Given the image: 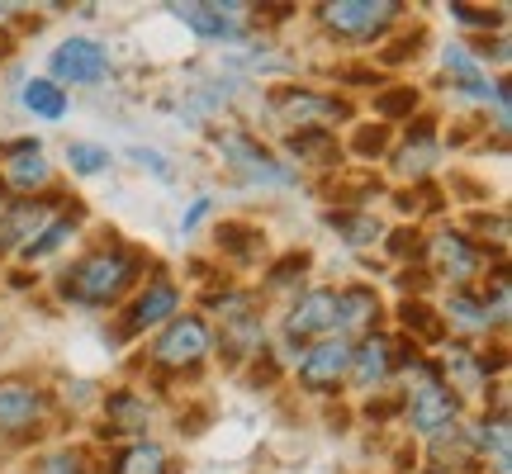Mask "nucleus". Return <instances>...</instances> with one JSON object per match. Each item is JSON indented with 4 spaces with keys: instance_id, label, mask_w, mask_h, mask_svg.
I'll list each match as a JSON object with an SVG mask.
<instances>
[{
    "instance_id": "5701e85b",
    "label": "nucleus",
    "mask_w": 512,
    "mask_h": 474,
    "mask_svg": "<svg viewBox=\"0 0 512 474\" xmlns=\"http://www.w3.org/2000/svg\"><path fill=\"white\" fill-rule=\"evenodd\" d=\"M67 237H72V223H67V219H62V223H48V228L38 233V242H24V247H19V256H24V261H38V256L57 252Z\"/></svg>"
},
{
    "instance_id": "72a5a7b5",
    "label": "nucleus",
    "mask_w": 512,
    "mask_h": 474,
    "mask_svg": "<svg viewBox=\"0 0 512 474\" xmlns=\"http://www.w3.org/2000/svg\"><path fill=\"white\" fill-rule=\"evenodd\" d=\"M10 15H15V5H0V24H5Z\"/></svg>"
},
{
    "instance_id": "cd10ccee",
    "label": "nucleus",
    "mask_w": 512,
    "mask_h": 474,
    "mask_svg": "<svg viewBox=\"0 0 512 474\" xmlns=\"http://www.w3.org/2000/svg\"><path fill=\"white\" fill-rule=\"evenodd\" d=\"M110 413H114V418H124V427H119V432H128V427H143V418H147V408L133 399V394H114Z\"/></svg>"
},
{
    "instance_id": "f03ea898",
    "label": "nucleus",
    "mask_w": 512,
    "mask_h": 474,
    "mask_svg": "<svg viewBox=\"0 0 512 474\" xmlns=\"http://www.w3.org/2000/svg\"><path fill=\"white\" fill-rule=\"evenodd\" d=\"M318 19L328 24L332 34L375 38L399 19V5L394 0H332V5H318Z\"/></svg>"
},
{
    "instance_id": "393cba45",
    "label": "nucleus",
    "mask_w": 512,
    "mask_h": 474,
    "mask_svg": "<svg viewBox=\"0 0 512 474\" xmlns=\"http://www.w3.org/2000/svg\"><path fill=\"white\" fill-rule=\"evenodd\" d=\"M432 157H437V152H432V138H427V128H422V133H418V147H413V143L403 147L399 171H403V176H422V171L432 166Z\"/></svg>"
},
{
    "instance_id": "c756f323",
    "label": "nucleus",
    "mask_w": 512,
    "mask_h": 474,
    "mask_svg": "<svg viewBox=\"0 0 512 474\" xmlns=\"http://www.w3.org/2000/svg\"><path fill=\"white\" fill-rule=\"evenodd\" d=\"M451 15L460 19V24H475V29H494L498 15H484V10H475V5H451Z\"/></svg>"
},
{
    "instance_id": "2f4dec72",
    "label": "nucleus",
    "mask_w": 512,
    "mask_h": 474,
    "mask_svg": "<svg viewBox=\"0 0 512 474\" xmlns=\"http://www.w3.org/2000/svg\"><path fill=\"white\" fill-rule=\"evenodd\" d=\"M380 147H384V128H366L356 138V152H380Z\"/></svg>"
},
{
    "instance_id": "f257e3e1",
    "label": "nucleus",
    "mask_w": 512,
    "mask_h": 474,
    "mask_svg": "<svg viewBox=\"0 0 512 474\" xmlns=\"http://www.w3.org/2000/svg\"><path fill=\"white\" fill-rule=\"evenodd\" d=\"M133 275H138V256H128L124 247H105L76 266L67 280V294L76 304H114L133 285Z\"/></svg>"
},
{
    "instance_id": "a211bd4d",
    "label": "nucleus",
    "mask_w": 512,
    "mask_h": 474,
    "mask_svg": "<svg viewBox=\"0 0 512 474\" xmlns=\"http://www.w3.org/2000/svg\"><path fill=\"white\" fill-rule=\"evenodd\" d=\"M370 313H380V299H375V290L356 285V290L337 294V328H361V323H370Z\"/></svg>"
},
{
    "instance_id": "4be33fe9",
    "label": "nucleus",
    "mask_w": 512,
    "mask_h": 474,
    "mask_svg": "<svg viewBox=\"0 0 512 474\" xmlns=\"http://www.w3.org/2000/svg\"><path fill=\"white\" fill-rule=\"evenodd\" d=\"M290 152H294V157H323V166H328L332 157H337V143H332L323 128H313V133H294Z\"/></svg>"
},
{
    "instance_id": "412c9836",
    "label": "nucleus",
    "mask_w": 512,
    "mask_h": 474,
    "mask_svg": "<svg viewBox=\"0 0 512 474\" xmlns=\"http://www.w3.org/2000/svg\"><path fill=\"white\" fill-rule=\"evenodd\" d=\"M403 328L408 332H418L422 342H437L441 337V318H432V309H427V304H418V299H408V304H403Z\"/></svg>"
},
{
    "instance_id": "a878e982",
    "label": "nucleus",
    "mask_w": 512,
    "mask_h": 474,
    "mask_svg": "<svg viewBox=\"0 0 512 474\" xmlns=\"http://www.w3.org/2000/svg\"><path fill=\"white\" fill-rule=\"evenodd\" d=\"M446 365L460 375V384H465V389H479V384H484V361H470V351H465V347L446 351Z\"/></svg>"
},
{
    "instance_id": "4468645a",
    "label": "nucleus",
    "mask_w": 512,
    "mask_h": 474,
    "mask_svg": "<svg viewBox=\"0 0 512 474\" xmlns=\"http://www.w3.org/2000/svg\"><path fill=\"white\" fill-rule=\"evenodd\" d=\"M38 408H43L38 389H29V384H0V432H24L38 418Z\"/></svg>"
},
{
    "instance_id": "dca6fc26",
    "label": "nucleus",
    "mask_w": 512,
    "mask_h": 474,
    "mask_svg": "<svg viewBox=\"0 0 512 474\" xmlns=\"http://www.w3.org/2000/svg\"><path fill=\"white\" fill-rule=\"evenodd\" d=\"M19 100H24V110H34L38 119H48V124H57V119L67 114V95H62L57 81H29Z\"/></svg>"
},
{
    "instance_id": "aec40b11",
    "label": "nucleus",
    "mask_w": 512,
    "mask_h": 474,
    "mask_svg": "<svg viewBox=\"0 0 512 474\" xmlns=\"http://www.w3.org/2000/svg\"><path fill=\"white\" fill-rule=\"evenodd\" d=\"M67 162H72L76 176H100V171L110 166V152L95 147V143H72L67 147Z\"/></svg>"
},
{
    "instance_id": "7ed1b4c3",
    "label": "nucleus",
    "mask_w": 512,
    "mask_h": 474,
    "mask_svg": "<svg viewBox=\"0 0 512 474\" xmlns=\"http://www.w3.org/2000/svg\"><path fill=\"white\" fill-rule=\"evenodd\" d=\"M418 365V384H413V394H408V422H413V432H441V427H451L456 422V394L441 384V375L432 365Z\"/></svg>"
},
{
    "instance_id": "6ab92c4d",
    "label": "nucleus",
    "mask_w": 512,
    "mask_h": 474,
    "mask_svg": "<svg viewBox=\"0 0 512 474\" xmlns=\"http://www.w3.org/2000/svg\"><path fill=\"white\" fill-rule=\"evenodd\" d=\"M328 223L342 237H347L351 247H370V242H380V233H384V228L370 219V214H328Z\"/></svg>"
},
{
    "instance_id": "bb28decb",
    "label": "nucleus",
    "mask_w": 512,
    "mask_h": 474,
    "mask_svg": "<svg viewBox=\"0 0 512 474\" xmlns=\"http://www.w3.org/2000/svg\"><path fill=\"white\" fill-rule=\"evenodd\" d=\"M413 105H418V95H413V86H403V91H384L380 100H375V110H380L384 119H399V114H413Z\"/></svg>"
},
{
    "instance_id": "9b49d317",
    "label": "nucleus",
    "mask_w": 512,
    "mask_h": 474,
    "mask_svg": "<svg viewBox=\"0 0 512 474\" xmlns=\"http://www.w3.org/2000/svg\"><path fill=\"white\" fill-rule=\"evenodd\" d=\"M351 380L361 384V389H375V384L389 380V370H394V347L384 342V337H366L361 347H351Z\"/></svg>"
},
{
    "instance_id": "20e7f679",
    "label": "nucleus",
    "mask_w": 512,
    "mask_h": 474,
    "mask_svg": "<svg viewBox=\"0 0 512 474\" xmlns=\"http://www.w3.org/2000/svg\"><path fill=\"white\" fill-rule=\"evenodd\" d=\"M271 110L280 124H299V133H313V128H323L328 133L332 119H347V105L342 100H332V95H313V91H280L271 100Z\"/></svg>"
},
{
    "instance_id": "f8f14e48",
    "label": "nucleus",
    "mask_w": 512,
    "mask_h": 474,
    "mask_svg": "<svg viewBox=\"0 0 512 474\" xmlns=\"http://www.w3.org/2000/svg\"><path fill=\"white\" fill-rule=\"evenodd\" d=\"M171 313H176V285L157 280V285H147V294H138V304L128 309L124 332H147V328H157V323H166Z\"/></svg>"
},
{
    "instance_id": "c85d7f7f",
    "label": "nucleus",
    "mask_w": 512,
    "mask_h": 474,
    "mask_svg": "<svg viewBox=\"0 0 512 474\" xmlns=\"http://www.w3.org/2000/svg\"><path fill=\"white\" fill-rule=\"evenodd\" d=\"M242 237H252V233H247L242 223H228V228L219 233V242H223V247H228L233 256H242V261H247V256H256V247H252V242H242Z\"/></svg>"
},
{
    "instance_id": "9d476101",
    "label": "nucleus",
    "mask_w": 512,
    "mask_h": 474,
    "mask_svg": "<svg viewBox=\"0 0 512 474\" xmlns=\"http://www.w3.org/2000/svg\"><path fill=\"white\" fill-rule=\"evenodd\" d=\"M337 328V294L332 290H309L290 313V337H318V332Z\"/></svg>"
},
{
    "instance_id": "ddd939ff",
    "label": "nucleus",
    "mask_w": 512,
    "mask_h": 474,
    "mask_svg": "<svg viewBox=\"0 0 512 474\" xmlns=\"http://www.w3.org/2000/svg\"><path fill=\"white\" fill-rule=\"evenodd\" d=\"M48 162H43V147L38 143H15L5 152V181L15 190H34V185H48Z\"/></svg>"
},
{
    "instance_id": "f3484780",
    "label": "nucleus",
    "mask_w": 512,
    "mask_h": 474,
    "mask_svg": "<svg viewBox=\"0 0 512 474\" xmlns=\"http://www.w3.org/2000/svg\"><path fill=\"white\" fill-rule=\"evenodd\" d=\"M114 474H166V451L157 441H133L124 456L114 460Z\"/></svg>"
},
{
    "instance_id": "39448f33",
    "label": "nucleus",
    "mask_w": 512,
    "mask_h": 474,
    "mask_svg": "<svg viewBox=\"0 0 512 474\" xmlns=\"http://www.w3.org/2000/svg\"><path fill=\"white\" fill-rule=\"evenodd\" d=\"M204 351H209V328H204L200 318H171L166 332L157 337V365L166 370H185V365H200Z\"/></svg>"
},
{
    "instance_id": "423d86ee",
    "label": "nucleus",
    "mask_w": 512,
    "mask_h": 474,
    "mask_svg": "<svg viewBox=\"0 0 512 474\" xmlns=\"http://www.w3.org/2000/svg\"><path fill=\"white\" fill-rule=\"evenodd\" d=\"M110 72V53L95 43V38H67L53 53V76L57 81H72V86H91Z\"/></svg>"
},
{
    "instance_id": "0eeeda50",
    "label": "nucleus",
    "mask_w": 512,
    "mask_h": 474,
    "mask_svg": "<svg viewBox=\"0 0 512 474\" xmlns=\"http://www.w3.org/2000/svg\"><path fill=\"white\" fill-rule=\"evenodd\" d=\"M219 152L238 166L242 176H252V181H266V185H290L294 181L290 171H285L280 162H271V152H266V147H256L247 133H223Z\"/></svg>"
},
{
    "instance_id": "1a4fd4ad",
    "label": "nucleus",
    "mask_w": 512,
    "mask_h": 474,
    "mask_svg": "<svg viewBox=\"0 0 512 474\" xmlns=\"http://www.w3.org/2000/svg\"><path fill=\"white\" fill-rule=\"evenodd\" d=\"M171 10H176L185 29H195L200 38H233L242 29V15H247V5H200V0L171 5Z\"/></svg>"
},
{
    "instance_id": "473e14b6",
    "label": "nucleus",
    "mask_w": 512,
    "mask_h": 474,
    "mask_svg": "<svg viewBox=\"0 0 512 474\" xmlns=\"http://www.w3.org/2000/svg\"><path fill=\"white\" fill-rule=\"evenodd\" d=\"M204 209H209V200H195V209H190V214H185V219H181V228H185V233H190V228H195V223L204 219Z\"/></svg>"
},
{
    "instance_id": "b1692460",
    "label": "nucleus",
    "mask_w": 512,
    "mask_h": 474,
    "mask_svg": "<svg viewBox=\"0 0 512 474\" xmlns=\"http://www.w3.org/2000/svg\"><path fill=\"white\" fill-rule=\"evenodd\" d=\"M451 318H456L460 328H489V304H479L470 294H451Z\"/></svg>"
},
{
    "instance_id": "7c9ffc66",
    "label": "nucleus",
    "mask_w": 512,
    "mask_h": 474,
    "mask_svg": "<svg viewBox=\"0 0 512 474\" xmlns=\"http://www.w3.org/2000/svg\"><path fill=\"white\" fill-rule=\"evenodd\" d=\"M43 474H86V465H81V456L62 451V456H53L48 465H43Z\"/></svg>"
},
{
    "instance_id": "6e6552de",
    "label": "nucleus",
    "mask_w": 512,
    "mask_h": 474,
    "mask_svg": "<svg viewBox=\"0 0 512 474\" xmlns=\"http://www.w3.org/2000/svg\"><path fill=\"white\" fill-rule=\"evenodd\" d=\"M351 365V347L337 337V342H318V347L299 361V384L304 389H313V394H328V389H337V380L347 375Z\"/></svg>"
},
{
    "instance_id": "2eb2a0df",
    "label": "nucleus",
    "mask_w": 512,
    "mask_h": 474,
    "mask_svg": "<svg viewBox=\"0 0 512 474\" xmlns=\"http://www.w3.org/2000/svg\"><path fill=\"white\" fill-rule=\"evenodd\" d=\"M437 261H441V271L451 275V280H470V275H475V266H479L475 247H470L460 233H441L437 237Z\"/></svg>"
}]
</instances>
